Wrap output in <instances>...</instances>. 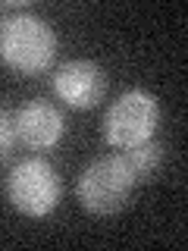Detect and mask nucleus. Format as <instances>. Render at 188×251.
<instances>
[{
  "label": "nucleus",
  "mask_w": 188,
  "mask_h": 251,
  "mask_svg": "<svg viewBox=\"0 0 188 251\" xmlns=\"http://www.w3.org/2000/svg\"><path fill=\"white\" fill-rule=\"evenodd\" d=\"M135 185L138 182L132 176L129 163L122 160V154H104V157H94L82 170V176L75 182V195L88 214L110 217V214H119L132 201Z\"/></svg>",
  "instance_id": "obj_2"
},
{
  "label": "nucleus",
  "mask_w": 188,
  "mask_h": 251,
  "mask_svg": "<svg viewBox=\"0 0 188 251\" xmlns=\"http://www.w3.org/2000/svg\"><path fill=\"white\" fill-rule=\"evenodd\" d=\"M53 94L72 110H91L107 94V73L94 60H66L53 73Z\"/></svg>",
  "instance_id": "obj_5"
},
{
  "label": "nucleus",
  "mask_w": 188,
  "mask_h": 251,
  "mask_svg": "<svg viewBox=\"0 0 188 251\" xmlns=\"http://www.w3.org/2000/svg\"><path fill=\"white\" fill-rule=\"evenodd\" d=\"M63 179L44 157H25L6 176V201L25 217H47L60 204Z\"/></svg>",
  "instance_id": "obj_3"
},
{
  "label": "nucleus",
  "mask_w": 188,
  "mask_h": 251,
  "mask_svg": "<svg viewBox=\"0 0 188 251\" xmlns=\"http://www.w3.org/2000/svg\"><path fill=\"white\" fill-rule=\"evenodd\" d=\"M157 123H160V104H157V98L141 91V88H132L107 107L104 138H107V145L125 151L132 145H141V141L154 138Z\"/></svg>",
  "instance_id": "obj_4"
},
{
  "label": "nucleus",
  "mask_w": 188,
  "mask_h": 251,
  "mask_svg": "<svg viewBox=\"0 0 188 251\" xmlns=\"http://www.w3.org/2000/svg\"><path fill=\"white\" fill-rule=\"evenodd\" d=\"M13 120H16V138H19V145H25L28 151H50L63 138V129H66L60 107H53L50 100H44V98L25 100V104L13 113Z\"/></svg>",
  "instance_id": "obj_6"
},
{
  "label": "nucleus",
  "mask_w": 188,
  "mask_h": 251,
  "mask_svg": "<svg viewBox=\"0 0 188 251\" xmlns=\"http://www.w3.org/2000/svg\"><path fill=\"white\" fill-rule=\"evenodd\" d=\"M16 145H19V138H16V120H13L10 110L0 104V163L10 160Z\"/></svg>",
  "instance_id": "obj_8"
},
{
  "label": "nucleus",
  "mask_w": 188,
  "mask_h": 251,
  "mask_svg": "<svg viewBox=\"0 0 188 251\" xmlns=\"http://www.w3.org/2000/svg\"><path fill=\"white\" fill-rule=\"evenodd\" d=\"M57 57V31L31 13L0 19V60L19 75H41Z\"/></svg>",
  "instance_id": "obj_1"
},
{
  "label": "nucleus",
  "mask_w": 188,
  "mask_h": 251,
  "mask_svg": "<svg viewBox=\"0 0 188 251\" xmlns=\"http://www.w3.org/2000/svg\"><path fill=\"white\" fill-rule=\"evenodd\" d=\"M163 157H166V148L157 138H147V141H141V145H132V148L122 151V160L129 163L135 182H151L163 167Z\"/></svg>",
  "instance_id": "obj_7"
}]
</instances>
